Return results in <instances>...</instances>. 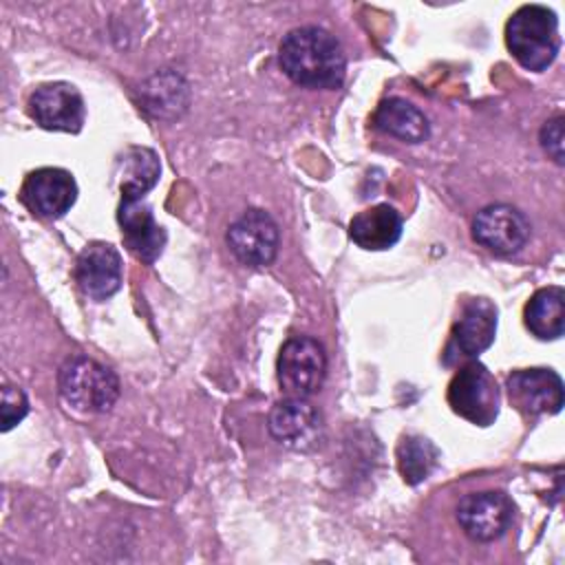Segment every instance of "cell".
<instances>
[{
    "label": "cell",
    "mask_w": 565,
    "mask_h": 565,
    "mask_svg": "<svg viewBox=\"0 0 565 565\" xmlns=\"http://www.w3.org/2000/svg\"><path fill=\"white\" fill-rule=\"evenodd\" d=\"M0 413H2V430H11L29 413L26 395L18 386H4Z\"/></svg>",
    "instance_id": "21"
},
{
    "label": "cell",
    "mask_w": 565,
    "mask_h": 565,
    "mask_svg": "<svg viewBox=\"0 0 565 565\" xmlns=\"http://www.w3.org/2000/svg\"><path fill=\"white\" fill-rule=\"evenodd\" d=\"M505 42L514 60L527 71H545L558 55V18L543 4H525L512 13Z\"/></svg>",
    "instance_id": "2"
},
{
    "label": "cell",
    "mask_w": 565,
    "mask_h": 565,
    "mask_svg": "<svg viewBox=\"0 0 565 565\" xmlns=\"http://www.w3.org/2000/svg\"><path fill=\"white\" fill-rule=\"evenodd\" d=\"M117 221L121 225V236L126 247L143 263H154L166 245V232L154 221L150 205L143 199L121 196Z\"/></svg>",
    "instance_id": "14"
},
{
    "label": "cell",
    "mask_w": 565,
    "mask_h": 565,
    "mask_svg": "<svg viewBox=\"0 0 565 565\" xmlns=\"http://www.w3.org/2000/svg\"><path fill=\"white\" fill-rule=\"evenodd\" d=\"M457 521L472 541L499 539L512 521V503L501 492H470L457 505Z\"/></svg>",
    "instance_id": "12"
},
{
    "label": "cell",
    "mask_w": 565,
    "mask_h": 565,
    "mask_svg": "<svg viewBox=\"0 0 565 565\" xmlns=\"http://www.w3.org/2000/svg\"><path fill=\"white\" fill-rule=\"evenodd\" d=\"M159 157L150 148L130 146L117 161V179L121 196L141 199L159 179Z\"/></svg>",
    "instance_id": "18"
},
{
    "label": "cell",
    "mask_w": 565,
    "mask_h": 565,
    "mask_svg": "<svg viewBox=\"0 0 565 565\" xmlns=\"http://www.w3.org/2000/svg\"><path fill=\"white\" fill-rule=\"evenodd\" d=\"M472 238L497 256H510L527 243L530 223L516 207L494 203L477 212L472 221Z\"/></svg>",
    "instance_id": "7"
},
{
    "label": "cell",
    "mask_w": 565,
    "mask_h": 565,
    "mask_svg": "<svg viewBox=\"0 0 565 565\" xmlns=\"http://www.w3.org/2000/svg\"><path fill=\"white\" fill-rule=\"evenodd\" d=\"M77 199V183L62 168L33 170L22 185L24 205L42 218H57L71 210Z\"/></svg>",
    "instance_id": "13"
},
{
    "label": "cell",
    "mask_w": 565,
    "mask_h": 565,
    "mask_svg": "<svg viewBox=\"0 0 565 565\" xmlns=\"http://www.w3.org/2000/svg\"><path fill=\"white\" fill-rule=\"evenodd\" d=\"M497 333V307L488 298H472L461 307L446 349V362L468 360L483 353Z\"/></svg>",
    "instance_id": "10"
},
{
    "label": "cell",
    "mask_w": 565,
    "mask_h": 565,
    "mask_svg": "<svg viewBox=\"0 0 565 565\" xmlns=\"http://www.w3.org/2000/svg\"><path fill=\"white\" fill-rule=\"evenodd\" d=\"M75 280L79 289L95 298L104 300L121 287V256L110 243H90L86 245L75 265Z\"/></svg>",
    "instance_id": "15"
},
{
    "label": "cell",
    "mask_w": 565,
    "mask_h": 565,
    "mask_svg": "<svg viewBox=\"0 0 565 565\" xmlns=\"http://www.w3.org/2000/svg\"><path fill=\"white\" fill-rule=\"evenodd\" d=\"M448 404L459 417L477 426H490L499 415L497 380L483 364L470 362L455 373L448 386Z\"/></svg>",
    "instance_id": "4"
},
{
    "label": "cell",
    "mask_w": 565,
    "mask_h": 565,
    "mask_svg": "<svg viewBox=\"0 0 565 565\" xmlns=\"http://www.w3.org/2000/svg\"><path fill=\"white\" fill-rule=\"evenodd\" d=\"M327 355L318 340L298 335L282 344L278 355V384L287 397H309L324 380Z\"/></svg>",
    "instance_id": "5"
},
{
    "label": "cell",
    "mask_w": 565,
    "mask_h": 565,
    "mask_svg": "<svg viewBox=\"0 0 565 565\" xmlns=\"http://www.w3.org/2000/svg\"><path fill=\"white\" fill-rule=\"evenodd\" d=\"M278 225L263 210L243 212L227 230L232 254L247 267H265L278 254Z\"/></svg>",
    "instance_id": "6"
},
{
    "label": "cell",
    "mask_w": 565,
    "mask_h": 565,
    "mask_svg": "<svg viewBox=\"0 0 565 565\" xmlns=\"http://www.w3.org/2000/svg\"><path fill=\"white\" fill-rule=\"evenodd\" d=\"M60 393L82 413H104L119 397V380L108 366L77 355L60 371Z\"/></svg>",
    "instance_id": "3"
},
{
    "label": "cell",
    "mask_w": 565,
    "mask_h": 565,
    "mask_svg": "<svg viewBox=\"0 0 565 565\" xmlns=\"http://www.w3.org/2000/svg\"><path fill=\"white\" fill-rule=\"evenodd\" d=\"M29 115L46 130L79 132L86 108L79 90L66 82L38 86L29 97Z\"/></svg>",
    "instance_id": "8"
},
{
    "label": "cell",
    "mask_w": 565,
    "mask_h": 565,
    "mask_svg": "<svg viewBox=\"0 0 565 565\" xmlns=\"http://www.w3.org/2000/svg\"><path fill=\"white\" fill-rule=\"evenodd\" d=\"M278 60L285 75L307 88H338L347 71L340 42L320 26L291 29L280 40Z\"/></svg>",
    "instance_id": "1"
},
{
    "label": "cell",
    "mask_w": 565,
    "mask_h": 565,
    "mask_svg": "<svg viewBox=\"0 0 565 565\" xmlns=\"http://www.w3.org/2000/svg\"><path fill=\"white\" fill-rule=\"evenodd\" d=\"M322 430L320 413L302 397H287L269 413V433L285 448L313 450L322 441Z\"/></svg>",
    "instance_id": "9"
},
{
    "label": "cell",
    "mask_w": 565,
    "mask_h": 565,
    "mask_svg": "<svg viewBox=\"0 0 565 565\" xmlns=\"http://www.w3.org/2000/svg\"><path fill=\"white\" fill-rule=\"evenodd\" d=\"M525 324L541 340H556L565 327V291L561 287L539 289L525 307Z\"/></svg>",
    "instance_id": "19"
},
{
    "label": "cell",
    "mask_w": 565,
    "mask_h": 565,
    "mask_svg": "<svg viewBox=\"0 0 565 565\" xmlns=\"http://www.w3.org/2000/svg\"><path fill=\"white\" fill-rule=\"evenodd\" d=\"M508 395L523 415H554L563 408V380L552 369H523L508 375Z\"/></svg>",
    "instance_id": "11"
},
{
    "label": "cell",
    "mask_w": 565,
    "mask_h": 565,
    "mask_svg": "<svg viewBox=\"0 0 565 565\" xmlns=\"http://www.w3.org/2000/svg\"><path fill=\"white\" fill-rule=\"evenodd\" d=\"M439 459V450L433 441L419 435H406L397 444V468L406 483L417 486L435 470Z\"/></svg>",
    "instance_id": "20"
},
{
    "label": "cell",
    "mask_w": 565,
    "mask_h": 565,
    "mask_svg": "<svg viewBox=\"0 0 565 565\" xmlns=\"http://www.w3.org/2000/svg\"><path fill=\"white\" fill-rule=\"evenodd\" d=\"M349 234L362 249L382 252L393 247L402 236V216L395 207L380 203L351 218Z\"/></svg>",
    "instance_id": "16"
},
{
    "label": "cell",
    "mask_w": 565,
    "mask_h": 565,
    "mask_svg": "<svg viewBox=\"0 0 565 565\" xmlns=\"http://www.w3.org/2000/svg\"><path fill=\"white\" fill-rule=\"evenodd\" d=\"M375 124L380 130L406 141V143H419L428 137L430 126L426 115L413 106L411 102L402 97H388L377 106Z\"/></svg>",
    "instance_id": "17"
},
{
    "label": "cell",
    "mask_w": 565,
    "mask_h": 565,
    "mask_svg": "<svg viewBox=\"0 0 565 565\" xmlns=\"http://www.w3.org/2000/svg\"><path fill=\"white\" fill-rule=\"evenodd\" d=\"M541 143L556 163H563V117L545 121L541 128Z\"/></svg>",
    "instance_id": "22"
}]
</instances>
